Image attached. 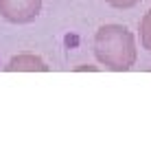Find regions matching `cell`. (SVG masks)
I'll return each instance as SVG.
<instances>
[{
	"label": "cell",
	"instance_id": "obj_1",
	"mask_svg": "<svg viewBox=\"0 0 151 149\" xmlns=\"http://www.w3.org/2000/svg\"><path fill=\"white\" fill-rule=\"evenodd\" d=\"M147 24H151V18L147 20ZM145 42H147V46L151 48V33H149V31H147V35H145Z\"/></svg>",
	"mask_w": 151,
	"mask_h": 149
}]
</instances>
